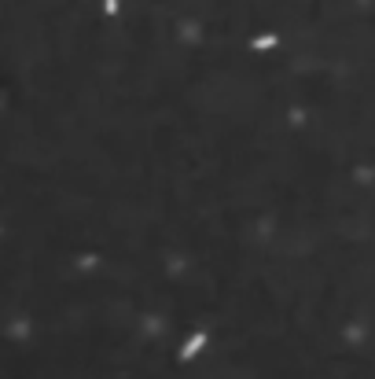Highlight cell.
<instances>
[{"instance_id":"6da1fadb","label":"cell","mask_w":375,"mask_h":379,"mask_svg":"<svg viewBox=\"0 0 375 379\" xmlns=\"http://www.w3.org/2000/svg\"><path fill=\"white\" fill-rule=\"evenodd\" d=\"M203 346H206V332H195V335H191V339L181 346V361H191L195 354L203 350Z\"/></svg>"},{"instance_id":"7a4b0ae2","label":"cell","mask_w":375,"mask_h":379,"mask_svg":"<svg viewBox=\"0 0 375 379\" xmlns=\"http://www.w3.org/2000/svg\"><path fill=\"white\" fill-rule=\"evenodd\" d=\"M276 44H280V37H276V34H265V37H254V48H258V52H262V48H276Z\"/></svg>"},{"instance_id":"3957f363","label":"cell","mask_w":375,"mask_h":379,"mask_svg":"<svg viewBox=\"0 0 375 379\" xmlns=\"http://www.w3.org/2000/svg\"><path fill=\"white\" fill-rule=\"evenodd\" d=\"M118 11V0H107V15H114Z\"/></svg>"}]
</instances>
